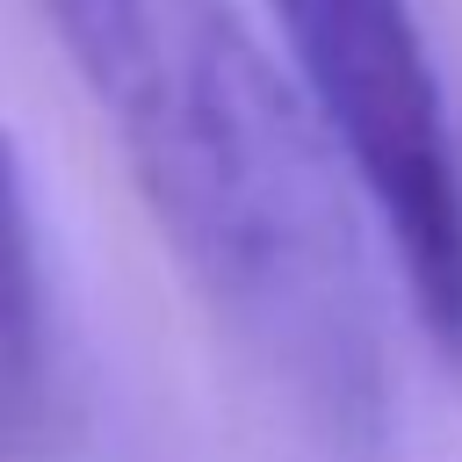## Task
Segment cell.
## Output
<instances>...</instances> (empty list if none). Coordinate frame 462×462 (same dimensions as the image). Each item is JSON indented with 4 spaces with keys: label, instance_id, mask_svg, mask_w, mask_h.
<instances>
[{
    "label": "cell",
    "instance_id": "1",
    "mask_svg": "<svg viewBox=\"0 0 462 462\" xmlns=\"http://www.w3.org/2000/svg\"><path fill=\"white\" fill-rule=\"evenodd\" d=\"M209 318L346 455L390 426L368 209L238 0H36Z\"/></svg>",
    "mask_w": 462,
    "mask_h": 462
},
{
    "label": "cell",
    "instance_id": "2",
    "mask_svg": "<svg viewBox=\"0 0 462 462\" xmlns=\"http://www.w3.org/2000/svg\"><path fill=\"white\" fill-rule=\"evenodd\" d=\"M282 65L325 123L426 346L462 368V123L411 0H267Z\"/></svg>",
    "mask_w": 462,
    "mask_h": 462
},
{
    "label": "cell",
    "instance_id": "3",
    "mask_svg": "<svg viewBox=\"0 0 462 462\" xmlns=\"http://www.w3.org/2000/svg\"><path fill=\"white\" fill-rule=\"evenodd\" d=\"M51 245L22 130L0 123V462H14L51 404Z\"/></svg>",
    "mask_w": 462,
    "mask_h": 462
}]
</instances>
